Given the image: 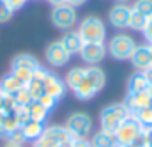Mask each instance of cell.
I'll return each mask as SVG.
<instances>
[{
  "label": "cell",
  "mask_w": 152,
  "mask_h": 147,
  "mask_svg": "<svg viewBox=\"0 0 152 147\" xmlns=\"http://www.w3.org/2000/svg\"><path fill=\"white\" fill-rule=\"evenodd\" d=\"M4 147H23V146H12V144H5Z\"/></svg>",
  "instance_id": "cell-45"
},
{
  "label": "cell",
  "mask_w": 152,
  "mask_h": 147,
  "mask_svg": "<svg viewBox=\"0 0 152 147\" xmlns=\"http://www.w3.org/2000/svg\"><path fill=\"white\" fill-rule=\"evenodd\" d=\"M14 115H16V119H18L20 126H23V124H27V122L30 121L28 107H16V110H14Z\"/></svg>",
  "instance_id": "cell-31"
},
{
  "label": "cell",
  "mask_w": 152,
  "mask_h": 147,
  "mask_svg": "<svg viewBox=\"0 0 152 147\" xmlns=\"http://www.w3.org/2000/svg\"><path fill=\"white\" fill-rule=\"evenodd\" d=\"M129 14H131V7L127 4H117L112 7L108 20H110L112 27H115V29H127Z\"/></svg>",
  "instance_id": "cell-10"
},
{
  "label": "cell",
  "mask_w": 152,
  "mask_h": 147,
  "mask_svg": "<svg viewBox=\"0 0 152 147\" xmlns=\"http://www.w3.org/2000/svg\"><path fill=\"white\" fill-rule=\"evenodd\" d=\"M151 46V60H152V44H149Z\"/></svg>",
  "instance_id": "cell-48"
},
{
  "label": "cell",
  "mask_w": 152,
  "mask_h": 147,
  "mask_svg": "<svg viewBox=\"0 0 152 147\" xmlns=\"http://www.w3.org/2000/svg\"><path fill=\"white\" fill-rule=\"evenodd\" d=\"M69 144H71V142H69ZM69 144H67V146H62V147H69Z\"/></svg>",
  "instance_id": "cell-49"
},
{
  "label": "cell",
  "mask_w": 152,
  "mask_h": 147,
  "mask_svg": "<svg viewBox=\"0 0 152 147\" xmlns=\"http://www.w3.org/2000/svg\"><path fill=\"white\" fill-rule=\"evenodd\" d=\"M143 36L147 39V43L152 44V18L147 20V25H145V29H143Z\"/></svg>",
  "instance_id": "cell-37"
},
{
  "label": "cell",
  "mask_w": 152,
  "mask_h": 147,
  "mask_svg": "<svg viewBox=\"0 0 152 147\" xmlns=\"http://www.w3.org/2000/svg\"><path fill=\"white\" fill-rule=\"evenodd\" d=\"M131 7L140 14H143L145 18H152V0H136Z\"/></svg>",
  "instance_id": "cell-28"
},
{
  "label": "cell",
  "mask_w": 152,
  "mask_h": 147,
  "mask_svg": "<svg viewBox=\"0 0 152 147\" xmlns=\"http://www.w3.org/2000/svg\"><path fill=\"white\" fill-rule=\"evenodd\" d=\"M42 87H44V94L55 98L57 101H58L60 98H64V94H66V90H67L66 82H64L60 76H57V74H53V73H50L44 78Z\"/></svg>",
  "instance_id": "cell-9"
},
{
  "label": "cell",
  "mask_w": 152,
  "mask_h": 147,
  "mask_svg": "<svg viewBox=\"0 0 152 147\" xmlns=\"http://www.w3.org/2000/svg\"><path fill=\"white\" fill-rule=\"evenodd\" d=\"M44 57H46V62L53 68H62L69 62L71 55L66 51V48L62 46L60 41H53L46 46V51H44Z\"/></svg>",
  "instance_id": "cell-8"
},
{
  "label": "cell",
  "mask_w": 152,
  "mask_h": 147,
  "mask_svg": "<svg viewBox=\"0 0 152 147\" xmlns=\"http://www.w3.org/2000/svg\"><path fill=\"white\" fill-rule=\"evenodd\" d=\"M87 0H66V4H69V5H73V7H78V5H83Z\"/></svg>",
  "instance_id": "cell-40"
},
{
  "label": "cell",
  "mask_w": 152,
  "mask_h": 147,
  "mask_svg": "<svg viewBox=\"0 0 152 147\" xmlns=\"http://www.w3.org/2000/svg\"><path fill=\"white\" fill-rule=\"evenodd\" d=\"M25 87H27V90L30 92V96H32V99H34V101H37L39 98L44 94L42 82H41V80H37V78H32V80H30V82H28Z\"/></svg>",
  "instance_id": "cell-25"
},
{
  "label": "cell",
  "mask_w": 152,
  "mask_h": 147,
  "mask_svg": "<svg viewBox=\"0 0 152 147\" xmlns=\"http://www.w3.org/2000/svg\"><path fill=\"white\" fill-rule=\"evenodd\" d=\"M53 7H57V5H62V4H66V0H48Z\"/></svg>",
  "instance_id": "cell-43"
},
{
  "label": "cell",
  "mask_w": 152,
  "mask_h": 147,
  "mask_svg": "<svg viewBox=\"0 0 152 147\" xmlns=\"http://www.w3.org/2000/svg\"><path fill=\"white\" fill-rule=\"evenodd\" d=\"M28 113H30V121H37V122H42V124H44V121L48 119L50 110L44 108L39 101H32V103L28 105Z\"/></svg>",
  "instance_id": "cell-24"
},
{
  "label": "cell",
  "mask_w": 152,
  "mask_h": 147,
  "mask_svg": "<svg viewBox=\"0 0 152 147\" xmlns=\"http://www.w3.org/2000/svg\"><path fill=\"white\" fill-rule=\"evenodd\" d=\"M129 115V110L124 103H115V105H108L101 110L99 115V122H101V129L106 133L113 135L117 128L120 126V122Z\"/></svg>",
  "instance_id": "cell-2"
},
{
  "label": "cell",
  "mask_w": 152,
  "mask_h": 147,
  "mask_svg": "<svg viewBox=\"0 0 152 147\" xmlns=\"http://www.w3.org/2000/svg\"><path fill=\"white\" fill-rule=\"evenodd\" d=\"M66 128L73 138H87L92 135V119L83 112H75L67 117Z\"/></svg>",
  "instance_id": "cell-4"
},
{
  "label": "cell",
  "mask_w": 152,
  "mask_h": 147,
  "mask_svg": "<svg viewBox=\"0 0 152 147\" xmlns=\"http://www.w3.org/2000/svg\"><path fill=\"white\" fill-rule=\"evenodd\" d=\"M34 147H58V146H57L55 142H51L50 138H46V137L42 135V137H41L39 140H36V142H34Z\"/></svg>",
  "instance_id": "cell-34"
},
{
  "label": "cell",
  "mask_w": 152,
  "mask_h": 147,
  "mask_svg": "<svg viewBox=\"0 0 152 147\" xmlns=\"http://www.w3.org/2000/svg\"><path fill=\"white\" fill-rule=\"evenodd\" d=\"M4 115H5V113H4V112H0V126H2V122H4Z\"/></svg>",
  "instance_id": "cell-44"
},
{
  "label": "cell",
  "mask_w": 152,
  "mask_h": 147,
  "mask_svg": "<svg viewBox=\"0 0 152 147\" xmlns=\"http://www.w3.org/2000/svg\"><path fill=\"white\" fill-rule=\"evenodd\" d=\"M117 2H118V4H127L129 0H117Z\"/></svg>",
  "instance_id": "cell-46"
},
{
  "label": "cell",
  "mask_w": 152,
  "mask_h": 147,
  "mask_svg": "<svg viewBox=\"0 0 152 147\" xmlns=\"http://www.w3.org/2000/svg\"><path fill=\"white\" fill-rule=\"evenodd\" d=\"M151 108H152V101H151Z\"/></svg>",
  "instance_id": "cell-50"
},
{
  "label": "cell",
  "mask_w": 152,
  "mask_h": 147,
  "mask_svg": "<svg viewBox=\"0 0 152 147\" xmlns=\"http://www.w3.org/2000/svg\"><path fill=\"white\" fill-rule=\"evenodd\" d=\"M42 135L46 138H50L51 142H55L58 147L67 146L73 140V137H71V133L67 131L66 126H50V128H44V133Z\"/></svg>",
  "instance_id": "cell-13"
},
{
  "label": "cell",
  "mask_w": 152,
  "mask_h": 147,
  "mask_svg": "<svg viewBox=\"0 0 152 147\" xmlns=\"http://www.w3.org/2000/svg\"><path fill=\"white\" fill-rule=\"evenodd\" d=\"M4 103H5V94L0 90V112H4Z\"/></svg>",
  "instance_id": "cell-42"
},
{
  "label": "cell",
  "mask_w": 152,
  "mask_h": 147,
  "mask_svg": "<svg viewBox=\"0 0 152 147\" xmlns=\"http://www.w3.org/2000/svg\"><path fill=\"white\" fill-rule=\"evenodd\" d=\"M131 62L138 71H145L147 68H151V46L149 44H136V48L131 55Z\"/></svg>",
  "instance_id": "cell-11"
},
{
  "label": "cell",
  "mask_w": 152,
  "mask_h": 147,
  "mask_svg": "<svg viewBox=\"0 0 152 147\" xmlns=\"http://www.w3.org/2000/svg\"><path fill=\"white\" fill-rule=\"evenodd\" d=\"M149 87H151L149 80L143 76V73H142V71H138V73L133 74V76L129 78V82H127V94L149 92Z\"/></svg>",
  "instance_id": "cell-15"
},
{
  "label": "cell",
  "mask_w": 152,
  "mask_h": 147,
  "mask_svg": "<svg viewBox=\"0 0 152 147\" xmlns=\"http://www.w3.org/2000/svg\"><path fill=\"white\" fill-rule=\"evenodd\" d=\"M85 78L97 89V92L106 83V74H104V71L99 66H88V68H85Z\"/></svg>",
  "instance_id": "cell-17"
},
{
  "label": "cell",
  "mask_w": 152,
  "mask_h": 147,
  "mask_svg": "<svg viewBox=\"0 0 152 147\" xmlns=\"http://www.w3.org/2000/svg\"><path fill=\"white\" fill-rule=\"evenodd\" d=\"M21 133H23V137H25L27 142H36L44 133V124L37 122V121H28L27 124L21 126Z\"/></svg>",
  "instance_id": "cell-16"
},
{
  "label": "cell",
  "mask_w": 152,
  "mask_h": 147,
  "mask_svg": "<svg viewBox=\"0 0 152 147\" xmlns=\"http://www.w3.org/2000/svg\"><path fill=\"white\" fill-rule=\"evenodd\" d=\"M152 101V96L149 92H140V94H127L124 105L127 107L129 113H136V112L143 110V108H149Z\"/></svg>",
  "instance_id": "cell-12"
},
{
  "label": "cell",
  "mask_w": 152,
  "mask_h": 147,
  "mask_svg": "<svg viewBox=\"0 0 152 147\" xmlns=\"http://www.w3.org/2000/svg\"><path fill=\"white\" fill-rule=\"evenodd\" d=\"M7 2H9V4H11V7L16 11V9H20V7H23L28 0H7Z\"/></svg>",
  "instance_id": "cell-38"
},
{
  "label": "cell",
  "mask_w": 152,
  "mask_h": 147,
  "mask_svg": "<svg viewBox=\"0 0 152 147\" xmlns=\"http://www.w3.org/2000/svg\"><path fill=\"white\" fill-rule=\"evenodd\" d=\"M78 21V12L76 7L69 5V4H62L53 7L51 11V23L60 29V30H71V27Z\"/></svg>",
  "instance_id": "cell-6"
},
{
  "label": "cell",
  "mask_w": 152,
  "mask_h": 147,
  "mask_svg": "<svg viewBox=\"0 0 152 147\" xmlns=\"http://www.w3.org/2000/svg\"><path fill=\"white\" fill-rule=\"evenodd\" d=\"M37 101L44 107V108H48V110L55 108V105H57V99H55V98H51V96H48V94H42Z\"/></svg>",
  "instance_id": "cell-33"
},
{
  "label": "cell",
  "mask_w": 152,
  "mask_h": 147,
  "mask_svg": "<svg viewBox=\"0 0 152 147\" xmlns=\"http://www.w3.org/2000/svg\"><path fill=\"white\" fill-rule=\"evenodd\" d=\"M60 43H62V46L66 48V51L73 57L75 53H80V50H81V46H83V39L80 37L78 34V30H67L62 39H60Z\"/></svg>",
  "instance_id": "cell-14"
},
{
  "label": "cell",
  "mask_w": 152,
  "mask_h": 147,
  "mask_svg": "<svg viewBox=\"0 0 152 147\" xmlns=\"http://www.w3.org/2000/svg\"><path fill=\"white\" fill-rule=\"evenodd\" d=\"M143 128L140 126V122L136 121V117L133 113H129L122 122L120 126L117 128V131L113 133L115 140H117V146H126V144H131L134 140V137L142 131Z\"/></svg>",
  "instance_id": "cell-5"
},
{
  "label": "cell",
  "mask_w": 152,
  "mask_h": 147,
  "mask_svg": "<svg viewBox=\"0 0 152 147\" xmlns=\"http://www.w3.org/2000/svg\"><path fill=\"white\" fill-rule=\"evenodd\" d=\"M39 66V60L34 57V55H28V53H20V55H16L14 59H12V64H11V68H27V69H32V71H36Z\"/></svg>",
  "instance_id": "cell-19"
},
{
  "label": "cell",
  "mask_w": 152,
  "mask_h": 147,
  "mask_svg": "<svg viewBox=\"0 0 152 147\" xmlns=\"http://www.w3.org/2000/svg\"><path fill=\"white\" fill-rule=\"evenodd\" d=\"M23 87H25V83H23L21 80H18L12 73L5 74V76L2 78V82H0V90H2L4 94H7V96H12L14 92H18V90L23 89Z\"/></svg>",
  "instance_id": "cell-18"
},
{
  "label": "cell",
  "mask_w": 152,
  "mask_h": 147,
  "mask_svg": "<svg viewBox=\"0 0 152 147\" xmlns=\"http://www.w3.org/2000/svg\"><path fill=\"white\" fill-rule=\"evenodd\" d=\"M131 144H133L134 147H145V131L142 129V131L134 137V140H133Z\"/></svg>",
  "instance_id": "cell-36"
},
{
  "label": "cell",
  "mask_w": 152,
  "mask_h": 147,
  "mask_svg": "<svg viewBox=\"0 0 152 147\" xmlns=\"http://www.w3.org/2000/svg\"><path fill=\"white\" fill-rule=\"evenodd\" d=\"M73 92H75V96L78 98V99L87 101V99H92V98L97 94V89H96V87H94V85L87 80V78H83V82L76 87Z\"/></svg>",
  "instance_id": "cell-21"
},
{
  "label": "cell",
  "mask_w": 152,
  "mask_h": 147,
  "mask_svg": "<svg viewBox=\"0 0 152 147\" xmlns=\"http://www.w3.org/2000/svg\"><path fill=\"white\" fill-rule=\"evenodd\" d=\"M27 140H25V137H23V133H21V128L20 129H16V131H12L11 135H7V144H12V146H23Z\"/></svg>",
  "instance_id": "cell-32"
},
{
  "label": "cell",
  "mask_w": 152,
  "mask_h": 147,
  "mask_svg": "<svg viewBox=\"0 0 152 147\" xmlns=\"http://www.w3.org/2000/svg\"><path fill=\"white\" fill-rule=\"evenodd\" d=\"M134 117H136V121L140 122V126L143 128V129H147V128H152V108H143V110L136 112V113H133Z\"/></svg>",
  "instance_id": "cell-27"
},
{
  "label": "cell",
  "mask_w": 152,
  "mask_h": 147,
  "mask_svg": "<svg viewBox=\"0 0 152 147\" xmlns=\"http://www.w3.org/2000/svg\"><path fill=\"white\" fill-rule=\"evenodd\" d=\"M78 34L83 43H104L106 39V25L97 16H87L80 21Z\"/></svg>",
  "instance_id": "cell-1"
},
{
  "label": "cell",
  "mask_w": 152,
  "mask_h": 147,
  "mask_svg": "<svg viewBox=\"0 0 152 147\" xmlns=\"http://www.w3.org/2000/svg\"><path fill=\"white\" fill-rule=\"evenodd\" d=\"M69 147H92V144H90V140H87V138H73L71 144H69Z\"/></svg>",
  "instance_id": "cell-35"
},
{
  "label": "cell",
  "mask_w": 152,
  "mask_h": 147,
  "mask_svg": "<svg viewBox=\"0 0 152 147\" xmlns=\"http://www.w3.org/2000/svg\"><path fill=\"white\" fill-rule=\"evenodd\" d=\"M83 78H85V68H73V69H69L67 74H66V78H64L66 87L75 90L76 87L83 82Z\"/></svg>",
  "instance_id": "cell-22"
},
{
  "label": "cell",
  "mask_w": 152,
  "mask_h": 147,
  "mask_svg": "<svg viewBox=\"0 0 152 147\" xmlns=\"http://www.w3.org/2000/svg\"><path fill=\"white\" fill-rule=\"evenodd\" d=\"M134 48H136V41L131 36H127V34H117L106 44V51L113 57L115 60H127V59H131Z\"/></svg>",
  "instance_id": "cell-3"
},
{
  "label": "cell",
  "mask_w": 152,
  "mask_h": 147,
  "mask_svg": "<svg viewBox=\"0 0 152 147\" xmlns=\"http://www.w3.org/2000/svg\"><path fill=\"white\" fill-rule=\"evenodd\" d=\"M149 94L152 96V83H151V87H149Z\"/></svg>",
  "instance_id": "cell-47"
},
{
  "label": "cell",
  "mask_w": 152,
  "mask_h": 147,
  "mask_svg": "<svg viewBox=\"0 0 152 147\" xmlns=\"http://www.w3.org/2000/svg\"><path fill=\"white\" fill-rule=\"evenodd\" d=\"M147 20H149V18H145L143 14H140L138 11H134V9L131 7L127 29H131V30H134V32H143V29H145V25H147Z\"/></svg>",
  "instance_id": "cell-23"
},
{
  "label": "cell",
  "mask_w": 152,
  "mask_h": 147,
  "mask_svg": "<svg viewBox=\"0 0 152 147\" xmlns=\"http://www.w3.org/2000/svg\"><path fill=\"white\" fill-rule=\"evenodd\" d=\"M14 9L11 7V4L7 0H0V23H5L12 18Z\"/></svg>",
  "instance_id": "cell-30"
},
{
  "label": "cell",
  "mask_w": 152,
  "mask_h": 147,
  "mask_svg": "<svg viewBox=\"0 0 152 147\" xmlns=\"http://www.w3.org/2000/svg\"><path fill=\"white\" fill-rule=\"evenodd\" d=\"M12 99H14L16 107H28V105L34 101L32 96H30V92L27 90V87H23V89H20L18 92H14V94H12Z\"/></svg>",
  "instance_id": "cell-26"
},
{
  "label": "cell",
  "mask_w": 152,
  "mask_h": 147,
  "mask_svg": "<svg viewBox=\"0 0 152 147\" xmlns=\"http://www.w3.org/2000/svg\"><path fill=\"white\" fill-rule=\"evenodd\" d=\"M143 131H145V147H152V128H147Z\"/></svg>",
  "instance_id": "cell-39"
},
{
  "label": "cell",
  "mask_w": 152,
  "mask_h": 147,
  "mask_svg": "<svg viewBox=\"0 0 152 147\" xmlns=\"http://www.w3.org/2000/svg\"><path fill=\"white\" fill-rule=\"evenodd\" d=\"M142 73H143V76L149 80V83H152V66H151V68H147L145 71H142Z\"/></svg>",
  "instance_id": "cell-41"
},
{
  "label": "cell",
  "mask_w": 152,
  "mask_h": 147,
  "mask_svg": "<svg viewBox=\"0 0 152 147\" xmlns=\"http://www.w3.org/2000/svg\"><path fill=\"white\" fill-rule=\"evenodd\" d=\"M90 144H92V147H117V140L112 133H106L101 129L92 135Z\"/></svg>",
  "instance_id": "cell-20"
},
{
  "label": "cell",
  "mask_w": 152,
  "mask_h": 147,
  "mask_svg": "<svg viewBox=\"0 0 152 147\" xmlns=\"http://www.w3.org/2000/svg\"><path fill=\"white\" fill-rule=\"evenodd\" d=\"M11 73L14 74L18 80H21L25 85L32 80V76H34V71L32 69H27V68H11Z\"/></svg>",
  "instance_id": "cell-29"
},
{
  "label": "cell",
  "mask_w": 152,
  "mask_h": 147,
  "mask_svg": "<svg viewBox=\"0 0 152 147\" xmlns=\"http://www.w3.org/2000/svg\"><path fill=\"white\" fill-rule=\"evenodd\" d=\"M106 44L104 43H83L80 50V57L88 66H97L106 57Z\"/></svg>",
  "instance_id": "cell-7"
}]
</instances>
